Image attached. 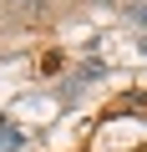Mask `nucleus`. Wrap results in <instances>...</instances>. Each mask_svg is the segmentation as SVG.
Segmentation results:
<instances>
[{"label":"nucleus","mask_w":147,"mask_h":152,"mask_svg":"<svg viewBox=\"0 0 147 152\" xmlns=\"http://www.w3.org/2000/svg\"><path fill=\"white\" fill-rule=\"evenodd\" d=\"M20 142H26V132H20V127H0V147H5V152H15Z\"/></svg>","instance_id":"obj_1"},{"label":"nucleus","mask_w":147,"mask_h":152,"mask_svg":"<svg viewBox=\"0 0 147 152\" xmlns=\"http://www.w3.org/2000/svg\"><path fill=\"white\" fill-rule=\"evenodd\" d=\"M0 127H5V117H0Z\"/></svg>","instance_id":"obj_2"}]
</instances>
